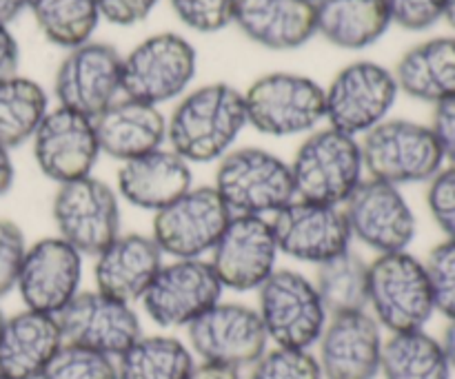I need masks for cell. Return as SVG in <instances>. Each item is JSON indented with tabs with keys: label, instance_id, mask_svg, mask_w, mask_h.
<instances>
[{
	"label": "cell",
	"instance_id": "6da1fadb",
	"mask_svg": "<svg viewBox=\"0 0 455 379\" xmlns=\"http://www.w3.org/2000/svg\"><path fill=\"white\" fill-rule=\"evenodd\" d=\"M247 127L244 96L227 83H212L185 93L167 120V142L189 164L225 158Z\"/></svg>",
	"mask_w": 455,
	"mask_h": 379
},
{
	"label": "cell",
	"instance_id": "7a4b0ae2",
	"mask_svg": "<svg viewBox=\"0 0 455 379\" xmlns=\"http://www.w3.org/2000/svg\"><path fill=\"white\" fill-rule=\"evenodd\" d=\"M289 169L298 200L329 207H342L364 180L358 138L331 127L311 131Z\"/></svg>",
	"mask_w": 455,
	"mask_h": 379
},
{
	"label": "cell",
	"instance_id": "3957f363",
	"mask_svg": "<svg viewBox=\"0 0 455 379\" xmlns=\"http://www.w3.org/2000/svg\"><path fill=\"white\" fill-rule=\"evenodd\" d=\"M213 189L231 216L271 217L296 200L289 162L258 146L231 149L218 160Z\"/></svg>",
	"mask_w": 455,
	"mask_h": 379
},
{
	"label": "cell",
	"instance_id": "277c9868",
	"mask_svg": "<svg viewBox=\"0 0 455 379\" xmlns=\"http://www.w3.org/2000/svg\"><path fill=\"white\" fill-rule=\"evenodd\" d=\"M367 309L391 336L425 331L435 315L425 262L409 251L376 256L369 265Z\"/></svg>",
	"mask_w": 455,
	"mask_h": 379
},
{
	"label": "cell",
	"instance_id": "5b68a950",
	"mask_svg": "<svg viewBox=\"0 0 455 379\" xmlns=\"http://www.w3.org/2000/svg\"><path fill=\"white\" fill-rule=\"evenodd\" d=\"M364 173L387 185L431 182L444 169L443 151L431 127L413 120H389L364 133L360 142Z\"/></svg>",
	"mask_w": 455,
	"mask_h": 379
},
{
	"label": "cell",
	"instance_id": "8992f818",
	"mask_svg": "<svg viewBox=\"0 0 455 379\" xmlns=\"http://www.w3.org/2000/svg\"><path fill=\"white\" fill-rule=\"evenodd\" d=\"M244 96L247 127L274 138L315 131L324 120V89L315 80L289 71L265 74Z\"/></svg>",
	"mask_w": 455,
	"mask_h": 379
},
{
	"label": "cell",
	"instance_id": "52a82bcc",
	"mask_svg": "<svg viewBox=\"0 0 455 379\" xmlns=\"http://www.w3.org/2000/svg\"><path fill=\"white\" fill-rule=\"evenodd\" d=\"M256 311L269 342L283 349L309 351L329 322L314 280L291 269H275L265 280L258 288Z\"/></svg>",
	"mask_w": 455,
	"mask_h": 379
},
{
	"label": "cell",
	"instance_id": "ba28073f",
	"mask_svg": "<svg viewBox=\"0 0 455 379\" xmlns=\"http://www.w3.org/2000/svg\"><path fill=\"white\" fill-rule=\"evenodd\" d=\"M196 65L194 44L180 34L149 36L123 56V96L151 107L164 105L187 91Z\"/></svg>",
	"mask_w": 455,
	"mask_h": 379
},
{
	"label": "cell",
	"instance_id": "9c48e42d",
	"mask_svg": "<svg viewBox=\"0 0 455 379\" xmlns=\"http://www.w3.org/2000/svg\"><path fill=\"white\" fill-rule=\"evenodd\" d=\"M398 93L394 71L371 60L351 62L324 89V120L347 136H364L385 122Z\"/></svg>",
	"mask_w": 455,
	"mask_h": 379
},
{
	"label": "cell",
	"instance_id": "30bf717a",
	"mask_svg": "<svg viewBox=\"0 0 455 379\" xmlns=\"http://www.w3.org/2000/svg\"><path fill=\"white\" fill-rule=\"evenodd\" d=\"M52 217L58 238L96 257L120 235L118 193L93 176L65 182L53 195Z\"/></svg>",
	"mask_w": 455,
	"mask_h": 379
},
{
	"label": "cell",
	"instance_id": "8fae6325",
	"mask_svg": "<svg viewBox=\"0 0 455 379\" xmlns=\"http://www.w3.org/2000/svg\"><path fill=\"white\" fill-rule=\"evenodd\" d=\"M231 211L213 186H191L169 207L154 213L151 238L163 256L173 260H200L220 240Z\"/></svg>",
	"mask_w": 455,
	"mask_h": 379
},
{
	"label": "cell",
	"instance_id": "7c38bea8",
	"mask_svg": "<svg viewBox=\"0 0 455 379\" xmlns=\"http://www.w3.org/2000/svg\"><path fill=\"white\" fill-rule=\"evenodd\" d=\"M191 353L200 362L216 367L240 368L253 367L265 355L267 337L256 309L235 302H218L187 327Z\"/></svg>",
	"mask_w": 455,
	"mask_h": 379
},
{
	"label": "cell",
	"instance_id": "4fadbf2b",
	"mask_svg": "<svg viewBox=\"0 0 455 379\" xmlns=\"http://www.w3.org/2000/svg\"><path fill=\"white\" fill-rule=\"evenodd\" d=\"M58 107L87 118H98L123 96V56L107 43L78 44L67 49L53 78Z\"/></svg>",
	"mask_w": 455,
	"mask_h": 379
},
{
	"label": "cell",
	"instance_id": "5bb4252c",
	"mask_svg": "<svg viewBox=\"0 0 455 379\" xmlns=\"http://www.w3.org/2000/svg\"><path fill=\"white\" fill-rule=\"evenodd\" d=\"M342 211L351 238L376 251V256L407 251L416 240V213L400 186L367 178L342 204Z\"/></svg>",
	"mask_w": 455,
	"mask_h": 379
},
{
	"label": "cell",
	"instance_id": "9a60e30c",
	"mask_svg": "<svg viewBox=\"0 0 455 379\" xmlns=\"http://www.w3.org/2000/svg\"><path fill=\"white\" fill-rule=\"evenodd\" d=\"M222 291L209 260H173L160 266L140 302L158 327L187 328L220 302Z\"/></svg>",
	"mask_w": 455,
	"mask_h": 379
},
{
	"label": "cell",
	"instance_id": "2e32d148",
	"mask_svg": "<svg viewBox=\"0 0 455 379\" xmlns=\"http://www.w3.org/2000/svg\"><path fill=\"white\" fill-rule=\"evenodd\" d=\"M56 320L65 344L83 346L114 359L142 336L133 306L100 291H80Z\"/></svg>",
	"mask_w": 455,
	"mask_h": 379
},
{
	"label": "cell",
	"instance_id": "e0dca14e",
	"mask_svg": "<svg viewBox=\"0 0 455 379\" xmlns=\"http://www.w3.org/2000/svg\"><path fill=\"white\" fill-rule=\"evenodd\" d=\"M283 256L307 265H323L351 249V231L342 207L291 200L269 217Z\"/></svg>",
	"mask_w": 455,
	"mask_h": 379
},
{
	"label": "cell",
	"instance_id": "ac0fdd59",
	"mask_svg": "<svg viewBox=\"0 0 455 379\" xmlns=\"http://www.w3.org/2000/svg\"><path fill=\"white\" fill-rule=\"evenodd\" d=\"M209 256L222 288L258 291L275 271L280 256L269 217L231 216Z\"/></svg>",
	"mask_w": 455,
	"mask_h": 379
},
{
	"label": "cell",
	"instance_id": "d6986e66",
	"mask_svg": "<svg viewBox=\"0 0 455 379\" xmlns=\"http://www.w3.org/2000/svg\"><path fill=\"white\" fill-rule=\"evenodd\" d=\"M83 256L53 235L27 247L16 288L25 309L58 315L80 293Z\"/></svg>",
	"mask_w": 455,
	"mask_h": 379
},
{
	"label": "cell",
	"instance_id": "ffe728a7",
	"mask_svg": "<svg viewBox=\"0 0 455 379\" xmlns=\"http://www.w3.org/2000/svg\"><path fill=\"white\" fill-rule=\"evenodd\" d=\"M31 146L43 176L56 185L92 176L100 158L93 120L65 107H56L44 115L31 138Z\"/></svg>",
	"mask_w": 455,
	"mask_h": 379
},
{
	"label": "cell",
	"instance_id": "44dd1931",
	"mask_svg": "<svg viewBox=\"0 0 455 379\" xmlns=\"http://www.w3.org/2000/svg\"><path fill=\"white\" fill-rule=\"evenodd\" d=\"M323 379H373L380 373V324L369 311L331 315L318 340Z\"/></svg>",
	"mask_w": 455,
	"mask_h": 379
},
{
	"label": "cell",
	"instance_id": "7402d4cb",
	"mask_svg": "<svg viewBox=\"0 0 455 379\" xmlns=\"http://www.w3.org/2000/svg\"><path fill=\"white\" fill-rule=\"evenodd\" d=\"M163 265V251L151 235L120 233L96 256V291L133 304L142 300Z\"/></svg>",
	"mask_w": 455,
	"mask_h": 379
},
{
	"label": "cell",
	"instance_id": "603a6c76",
	"mask_svg": "<svg viewBox=\"0 0 455 379\" xmlns=\"http://www.w3.org/2000/svg\"><path fill=\"white\" fill-rule=\"evenodd\" d=\"M116 185L129 204L158 213L194 186V173L176 151L158 149L120 164Z\"/></svg>",
	"mask_w": 455,
	"mask_h": 379
},
{
	"label": "cell",
	"instance_id": "cb8c5ba5",
	"mask_svg": "<svg viewBox=\"0 0 455 379\" xmlns=\"http://www.w3.org/2000/svg\"><path fill=\"white\" fill-rule=\"evenodd\" d=\"M100 154L127 162L163 149L167 140V118L158 107L120 96L93 118Z\"/></svg>",
	"mask_w": 455,
	"mask_h": 379
},
{
	"label": "cell",
	"instance_id": "d4e9b609",
	"mask_svg": "<svg viewBox=\"0 0 455 379\" xmlns=\"http://www.w3.org/2000/svg\"><path fill=\"white\" fill-rule=\"evenodd\" d=\"M65 344L56 315L20 311L4 320L0 333V375L40 379L53 355Z\"/></svg>",
	"mask_w": 455,
	"mask_h": 379
},
{
	"label": "cell",
	"instance_id": "484cf974",
	"mask_svg": "<svg viewBox=\"0 0 455 379\" xmlns=\"http://www.w3.org/2000/svg\"><path fill=\"white\" fill-rule=\"evenodd\" d=\"M234 22L260 47L291 51L315 36V4L307 0H238Z\"/></svg>",
	"mask_w": 455,
	"mask_h": 379
},
{
	"label": "cell",
	"instance_id": "4316f807",
	"mask_svg": "<svg viewBox=\"0 0 455 379\" xmlns=\"http://www.w3.org/2000/svg\"><path fill=\"white\" fill-rule=\"evenodd\" d=\"M400 91L416 100L440 105L455 98V36H438L416 44L394 71Z\"/></svg>",
	"mask_w": 455,
	"mask_h": 379
},
{
	"label": "cell",
	"instance_id": "83f0119b",
	"mask_svg": "<svg viewBox=\"0 0 455 379\" xmlns=\"http://www.w3.org/2000/svg\"><path fill=\"white\" fill-rule=\"evenodd\" d=\"M394 25L387 0H318L315 34L333 47L360 51L376 44Z\"/></svg>",
	"mask_w": 455,
	"mask_h": 379
},
{
	"label": "cell",
	"instance_id": "f1b7e54d",
	"mask_svg": "<svg viewBox=\"0 0 455 379\" xmlns=\"http://www.w3.org/2000/svg\"><path fill=\"white\" fill-rule=\"evenodd\" d=\"M118 379H189L194 353L172 336H140L116 362Z\"/></svg>",
	"mask_w": 455,
	"mask_h": 379
},
{
	"label": "cell",
	"instance_id": "f546056e",
	"mask_svg": "<svg viewBox=\"0 0 455 379\" xmlns=\"http://www.w3.org/2000/svg\"><path fill=\"white\" fill-rule=\"evenodd\" d=\"M385 379H451L453 371L443 344L427 331L395 333L382 346Z\"/></svg>",
	"mask_w": 455,
	"mask_h": 379
},
{
	"label": "cell",
	"instance_id": "4dcf8cb0",
	"mask_svg": "<svg viewBox=\"0 0 455 379\" xmlns=\"http://www.w3.org/2000/svg\"><path fill=\"white\" fill-rule=\"evenodd\" d=\"M49 114L47 91L36 80L12 75L0 83V146L16 149L34 138Z\"/></svg>",
	"mask_w": 455,
	"mask_h": 379
},
{
	"label": "cell",
	"instance_id": "1f68e13d",
	"mask_svg": "<svg viewBox=\"0 0 455 379\" xmlns=\"http://www.w3.org/2000/svg\"><path fill=\"white\" fill-rule=\"evenodd\" d=\"M314 287L329 315L367 311L369 265L349 249L315 266Z\"/></svg>",
	"mask_w": 455,
	"mask_h": 379
},
{
	"label": "cell",
	"instance_id": "d6a6232c",
	"mask_svg": "<svg viewBox=\"0 0 455 379\" xmlns=\"http://www.w3.org/2000/svg\"><path fill=\"white\" fill-rule=\"evenodd\" d=\"M49 43L74 49L92 40L100 13L98 0H25Z\"/></svg>",
	"mask_w": 455,
	"mask_h": 379
},
{
	"label": "cell",
	"instance_id": "836d02e7",
	"mask_svg": "<svg viewBox=\"0 0 455 379\" xmlns=\"http://www.w3.org/2000/svg\"><path fill=\"white\" fill-rule=\"evenodd\" d=\"M40 379H118V368L109 355L62 344Z\"/></svg>",
	"mask_w": 455,
	"mask_h": 379
},
{
	"label": "cell",
	"instance_id": "e575fe53",
	"mask_svg": "<svg viewBox=\"0 0 455 379\" xmlns=\"http://www.w3.org/2000/svg\"><path fill=\"white\" fill-rule=\"evenodd\" d=\"M247 379H323V371L311 351L275 349L265 351Z\"/></svg>",
	"mask_w": 455,
	"mask_h": 379
},
{
	"label": "cell",
	"instance_id": "d590c367",
	"mask_svg": "<svg viewBox=\"0 0 455 379\" xmlns=\"http://www.w3.org/2000/svg\"><path fill=\"white\" fill-rule=\"evenodd\" d=\"M427 278L431 284L435 313L444 315L449 322L455 320V242L443 240L429 251L425 260Z\"/></svg>",
	"mask_w": 455,
	"mask_h": 379
},
{
	"label": "cell",
	"instance_id": "8d00e7d4",
	"mask_svg": "<svg viewBox=\"0 0 455 379\" xmlns=\"http://www.w3.org/2000/svg\"><path fill=\"white\" fill-rule=\"evenodd\" d=\"M182 25L200 34H213L234 22L238 0H169Z\"/></svg>",
	"mask_w": 455,
	"mask_h": 379
},
{
	"label": "cell",
	"instance_id": "74e56055",
	"mask_svg": "<svg viewBox=\"0 0 455 379\" xmlns=\"http://www.w3.org/2000/svg\"><path fill=\"white\" fill-rule=\"evenodd\" d=\"M427 185V207L431 217L444 233V240L455 242V167H444Z\"/></svg>",
	"mask_w": 455,
	"mask_h": 379
},
{
	"label": "cell",
	"instance_id": "f35d334b",
	"mask_svg": "<svg viewBox=\"0 0 455 379\" xmlns=\"http://www.w3.org/2000/svg\"><path fill=\"white\" fill-rule=\"evenodd\" d=\"M25 253L27 240L20 226L0 217V297L16 288Z\"/></svg>",
	"mask_w": 455,
	"mask_h": 379
},
{
	"label": "cell",
	"instance_id": "ab89813d",
	"mask_svg": "<svg viewBox=\"0 0 455 379\" xmlns=\"http://www.w3.org/2000/svg\"><path fill=\"white\" fill-rule=\"evenodd\" d=\"M447 0H387L391 22L407 31H427L444 18Z\"/></svg>",
	"mask_w": 455,
	"mask_h": 379
},
{
	"label": "cell",
	"instance_id": "60d3db41",
	"mask_svg": "<svg viewBox=\"0 0 455 379\" xmlns=\"http://www.w3.org/2000/svg\"><path fill=\"white\" fill-rule=\"evenodd\" d=\"M160 0H98L102 20L118 27H132L145 20Z\"/></svg>",
	"mask_w": 455,
	"mask_h": 379
},
{
	"label": "cell",
	"instance_id": "b9f144b4",
	"mask_svg": "<svg viewBox=\"0 0 455 379\" xmlns=\"http://www.w3.org/2000/svg\"><path fill=\"white\" fill-rule=\"evenodd\" d=\"M429 127L443 151L444 164L455 167V98L435 105Z\"/></svg>",
	"mask_w": 455,
	"mask_h": 379
},
{
	"label": "cell",
	"instance_id": "7bdbcfd3",
	"mask_svg": "<svg viewBox=\"0 0 455 379\" xmlns=\"http://www.w3.org/2000/svg\"><path fill=\"white\" fill-rule=\"evenodd\" d=\"M18 62H20V49L18 40L9 31L7 25H0V83L16 75Z\"/></svg>",
	"mask_w": 455,
	"mask_h": 379
},
{
	"label": "cell",
	"instance_id": "ee69618b",
	"mask_svg": "<svg viewBox=\"0 0 455 379\" xmlns=\"http://www.w3.org/2000/svg\"><path fill=\"white\" fill-rule=\"evenodd\" d=\"M189 379H243L240 371L229 367H216V364H196V368L191 371Z\"/></svg>",
	"mask_w": 455,
	"mask_h": 379
},
{
	"label": "cell",
	"instance_id": "f6af8a7d",
	"mask_svg": "<svg viewBox=\"0 0 455 379\" xmlns=\"http://www.w3.org/2000/svg\"><path fill=\"white\" fill-rule=\"evenodd\" d=\"M13 178H16V169H13L12 155H9V149L0 146V195L12 189Z\"/></svg>",
	"mask_w": 455,
	"mask_h": 379
},
{
	"label": "cell",
	"instance_id": "bcb514c9",
	"mask_svg": "<svg viewBox=\"0 0 455 379\" xmlns=\"http://www.w3.org/2000/svg\"><path fill=\"white\" fill-rule=\"evenodd\" d=\"M27 9L25 0H0V25H9Z\"/></svg>",
	"mask_w": 455,
	"mask_h": 379
},
{
	"label": "cell",
	"instance_id": "7dc6e473",
	"mask_svg": "<svg viewBox=\"0 0 455 379\" xmlns=\"http://www.w3.org/2000/svg\"><path fill=\"white\" fill-rule=\"evenodd\" d=\"M440 344H443L444 355H447L449 367H451V371L455 373V320L449 322V327L444 328V336L443 340H440Z\"/></svg>",
	"mask_w": 455,
	"mask_h": 379
},
{
	"label": "cell",
	"instance_id": "c3c4849f",
	"mask_svg": "<svg viewBox=\"0 0 455 379\" xmlns=\"http://www.w3.org/2000/svg\"><path fill=\"white\" fill-rule=\"evenodd\" d=\"M443 20L449 22V27L455 31V0H447V7H444V18Z\"/></svg>",
	"mask_w": 455,
	"mask_h": 379
},
{
	"label": "cell",
	"instance_id": "681fc988",
	"mask_svg": "<svg viewBox=\"0 0 455 379\" xmlns=\"http://www.w3.org/2000/svg\"><path fill=\"white\" fill-rule=\"evenodd\" d=\"M4 320H7V318H4V315H3V311H0V333H3V327H4Z\"/></svg>",
	"mask_w": 455,
	"mask_h": 379
},
{
	"label": "cell",
	"instance_id": "f907efd6",
	"mask_svg": "<svg viewBox=\"0 0 455 379\" xmlns=\"http://www.w3.org/2000/svg\"><path fill=\"white\" fill-rule=\"evenodd\" d=\"M307 3H314L315 4V3H318V0H307Z\"/></svg>",
	"mask_w": 455,
	"mask_h": 379
},
{
	"label": "cell",
	"instance_id": "816d5d0a",
	"mask_svg": "<svg viewBox=\"0 0 455 379\" xmlns=\"http://www.w3.org/2000/svg\"><path fill=\"white\" fill-rule=\"evenodd\" d=\"M0 379H7V377H3V375H0Z\"/></svg>",
	"mask_w": 455,
	"mask_h": 379
}]
</instances>
